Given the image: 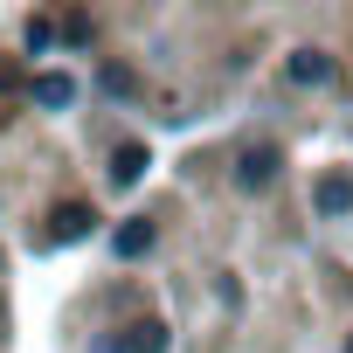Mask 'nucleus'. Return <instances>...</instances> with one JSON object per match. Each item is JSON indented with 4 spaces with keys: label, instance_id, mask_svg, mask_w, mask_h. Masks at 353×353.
Here are the masks:
<instances>
[{
    "label": "nucleus",
    "instance_id": "4",
    "mask_svg": "<svg viewBox=\"0 0 353 353\" xmlns=\"http://www.w3.org/2000/svg\"><path fill=\"white\" fill-rule=\"evenodd\" d=\"M139 173H145V152H139V145H125V152L111 159V181H118V188H132Z\"/></svg>",
    "mask_w": 353,
    "mask_h": 353
},
{
    "label": "nucleus",
    "instance_id": "8",
    "mask_svg": "<svg viewBox=\"0 0 353 353\" xmlns=\"http://www.w3.org/2000/svg\"><path fill=\"white\" fill-rule=\"evenodd\" d=\"M159 346H166L159 325H132V339H125V353H159Z\"/></svg>",
    "mask_w": 353,
    "mask_h": 353
},
{
    "label": "nucleus",
    "instance_id": "3",
    "mask_svg": "<svg viewBox=\"0 0 353 353\" xmlns=\"http://www.w3.org/2000/svg\"><path fill=\"white\" fill-rule=\"evenodd\" d=\"M35 97H42V104H49V111H63V104H70V97H77V83H70V77H56V70H49V77H35Z\"/></svg>",
    "mask_w": 353,
    "mask_h": 353
},
{
    "label": "nucleus",
    "instance_id": "1",
    "mask_svg": "<svg viewBox=\"0 0 353 353\" xmlns=\"http://www.w3.org/2000/svg\"><path fill=\"white\" fill-rule=\"evenodd\" d=\"M312 201H319V215H346L353 208V181H346V173H325Z\"/></svg>",
    "mask_w": 353,
    "mask_h": 353
},
{
    "label": "nucleus",
    "instance_id": "5",
    "mask_svg": "<svg viewBox=\"0 0 353 353\" xmlns=\"http://www.w3.org/2000/svg\"><path fill=\"white\" fill-rule=\"evenodd\" d=\"M270 173H277V152H250L243 159V188H263Z\"/></svg>",
    "mask_w": 353,
    "mask_h": 353
},
{
    "label": "nucleus",
    "instance_id": "9",
    "mask_svg": "<svg viewBox=\"0 0 353 353\" xmlns=\"http://www.w3.org/2000/svg\"><path fill=\"white\" fill-rule=\"evenodd\" d=\"M104 90H118V97H132V70H118V63H111V70H104Z\"/></svg>",
    "mask_w": 353,
    "mask_h": 353
},
{
    "label": "nucleus",
    "instance_id": "2",
    "mask_svg": "<svg viewBox=\"0 0 353 353\" xmlns=\"http://www.w3.org/2000/svg\"><path fill=\"white\" fill-rule=\"evenodd\" d=\"M325 77H332V63H325V56H312V49H298V56H291V83H325Z\"/></svg>",
    "mask_w": 353,
    "mask_h": 353
},
{
    "label": "nucleus",
    "instance_id": "6",
    "mask_svg": "<svg viewBox=\"0 0 353 353\" xmlns=\"http://www.w3.org/2000/svg\"><path fill=\"white\" fill-rule=\"evenodd\" d=\"M83 229H90V215H83V208H63V215H56V243H77Z\"/></svg>",
    "mask_w": 353,
    "mask_h": 353
},
{
    "label": "nucleus",
    "instance_id": "7",
    "mask_svg": "<svg viewBox=\"0 0 353 353\" xmlns=\"http://www.w3.org/2000/svg\"><path fill=\"white\" fill-rule=\"evenodd\" d=\"M145 243H152V229H145V222H125V229H118V256H139Z\"/></svg>",
    "mask_w": 353,
    "mask_h": 353
}]
</instances>
